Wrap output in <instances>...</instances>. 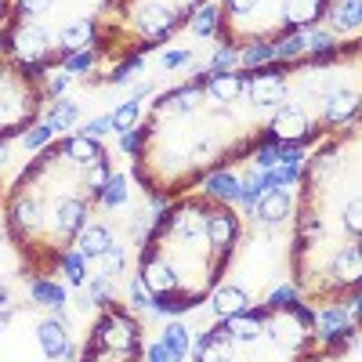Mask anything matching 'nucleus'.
<instances>
[{
	"instance_id": "obj_21",
	"label": "nucleus",
	"mask_w": 362,
	"mask_h": 362,
	"mask_svg": "<svg viewBox=\"0 0 362 362\" xmlns=\"http://www.w3.org/2000/svg\"><path fill=\"white\" fill-rule=\"evenodd\" d=\"M225 329H228V334H232L235 341H257V337L264 334V326H261L257 319H250L247 312H243V315H232Z\"/></svg>"
},
{
	"instance_id": "obj_25",
	"label": "nucleus",
	"mask_w": 362,
	"mask_h": 362,
	"mask_svg": "<svg viewBox=\"0 0 362 362\" xmlns=\"http://www.w3.org/2000/svg\"><path fill=\"white\" fill-rule=\"evenodd\" d=\"M206 189L214 192L218 199H228V203H235V199H239V181H235L232 174H214V177L206 181Z\"/></svg>"
},
{
	"instance_id": "obj_32",
	"label": "nucleus",
	"mask_w": 362,
	"mask_h": 362,
	"mask_svg": "<svg viewBox=\"0 0 362 362\" xmlns=\"http://www.w3.org/2000/svg\"><path fill=\"white\" fill-rule=\"evenodd\" d=\"M145 69V58L138 54V58H127V62L124 66H119L116 73H109V83H124V80H131L134 73H141Z\"/></svg>"
},
{
	"instance_id": "obj_43",
	"label": "nucleus",
	"mask_w": 362,
	"mask_h": 362,
	"mask_svg": "<svg viewBox=\"0 0 362 362\" xmlns=\"http://www.w3.org/2000/svg\"><path fill=\"white\" fill-rule=\"evenodd\" d=\"M51 134H54V131H51L47 124L37 127V131H29V134H25V148H40L44 141H51Z\"/></svg>"
},
{
	"instance_id": "obj_39",
	"label": "nucleus",
	"mask_w": 362,
	"mask_h": 362,
	"mask_svg": "<svg viewBox=\"0 0 362 362\" xmlns=\"http://www.w3.org/2000/svg\"><path fill=\"white\" fill-rule=\"evenodd\" d=\"M102 261H105V276H116V272H124V250H119V247H109V250L102 254Z\"/></svg>"
},
{
	"instance_id": "obj_9",
	"label": "nucleus",
	"mask_w": 362,
	"mask_h": 362,
	"mask_svg": "<svg viewBox=\"0 0 362 362\" xmlns=\"http://www.w3.org/2000/svg\"><path fill=\"white\" fill-rule=\"evenodd\" d=\"M37 341H40V351H44L47 358H58V355H62V348L69 344L66 326L58 322V319H47V322L37 326Z\"/></svg>"
},
{
	"instance_id": "obj_22",
	"label": "nucleus",
	"mask_w": 362,
	"mask_h": 362,
	"mask_svg": "<svg viewBox=\"0 0 362 362\" xmlns=\"http://www.w3.org/2000/svg\"><path fill=\"white\" fill-rule=\"evenodd\" d=\"M138 116H141V109H138V102L131 98V102H124L109 119H112V131H119V134H127V131H134L138 127Z\"/></svg>"
},
{
	"instance_id": "obj_10",
	"label": "nucleus",
	"mask_w": 362,
	"mask_h": 362,
	"mask_svg": "<svg viewBox=\"0 0 362 362\" xmlns=\"http://www.w3.org/2000/svg\"><path fill=\"white\" fill-rule=\"evenodd\" d=\"M109 247H116V243H112V232H109L105 225H87V228H80V254H83V257H102Z\"/></svg>"
},
{
	"instance_id": "obj_55",
	"label": "nucleus",
	"mask_w": 362,
	"mask_h": 362,
	"mask_svg": "<svg viewBox=\"0 0 362 362\" xmlns=\"http://www.w3.org/2000/svg\"><path fill=\"white\" fill-rule=\"evenodd\" d=\"M0 308H8V286L0 283Z\"/></svg>"
},
{
	"instance_id": "obj_41",
	"label": "nucleus",
	"mask_w": 362,
	"mask_h": 362,
	"mask_svg": "<svg viewBox=\"0 0 362 362\" xmlns=\"http://www.w3.org/2000/svg\"><path fill=\"white\" fill-rule=\"evenodd\" d=\"M112 131V119L109 116H98V119H90V124L80 131V134H87V138H102V134H109Z\"/></svg>"
},
{
	"instance_id": "obj_47",
	"label": "nucleus",
	"mask_w": 362,
	"mask_h": 362,
	"mask_svg": "<svg viewBox=\"0 0 362 362\" xmlns=\"http://www.w3.org/2000/svg\"><path fill=\"white\" fill-rule=\"evenodd\" d=\"M279 156H276V145H261V153H257V167L268 170V167H276Z\"/></svg>"
},
{
	"instance_id": "obj_16",
	"label": "nucleus",
	"mask_w": 362,
	"mask_h": 362,
	"mask_svg": "<svg viewBox=\"0 0 362 362\" xmlns=\"http://www.w3.org/2000/svg\"><path fill=\"white\" fill-rule=\"evenodd\" d=\"M163 351H167V358L170 362H181V358H185L189 355V334H185V326H181V322H170L167 329H163Z\"/></svg>"
},
{
	"instance_id": "obj_57",
	"label": "nucleus",
	"mask_w": 362,
	"mask_h": 362,
	"mask_svg": "<svg viewBox=\"0 0 362 362\" xmlns=\"http://www.w3.org/2000/svg\"><path fill=\"white\" fill-rule=\"evenodd\" d=\"M0 47H4V37H0Z\"/></svg>"
},
{
	"instance_id": "obj_29",
	"label": "nucleus",
	"mask_w": 362,
	"mask_h": 362,
	"mask_svg": "<svg viewBox=\"0 0 362 362\" xmlns=\"http://www.w3.org/2000/svg\"><path fill=\"white\" fill-rule=\"evenodd\" d=\"M203 225H206V221H203V214H199V210H181V218H177L174 232H177L181 239H196Z\"/></svg>"
},
{
	"instance_id": "obj_24",
	"label": "nucleus",
	"mask_w": 362,
	"mask_h": 362,
	"mask_svg": "<svg viewBox=\"0 0 362 362\" xmlns=\"http://www.w3.org/2000/svg\"><path fill=\"white\" fill-rule=\"evenodd\" d=\"M102 203L105 206H124L127 203V177L124 174H109L105 189H102Z\"/></svg>"
},
{
	"instance_id": "obj_36",
	"label": "nucleus",
	"mask_w": 362,
	"mask_h": 362,
	"mask_svg": "<svg viewBox=\"0 0 362 362\" xmlns=\"http://www.w3.org/2000/svg\"><path fill=\"white\" fill-rule=\"evenodd\" d=\"M18 116V98L11 90H0V124H8V119Z\"/></svg>"
},
{
	"instance_id": "obj_49",
	"label": "nucleus",
	"mask_w": 362,
	"mask_h": 362,
	"mask_svg": "<svg viewBox=\"0 0 362 362\" xmlns=\"http://www.w3.org/2000/svg\"><path fill=\"white\" fill-rule=\"evenodd\" d=\"M66 83H69V76H66V73H58V76L47 83V95H62V90H66Z\"/></svg>"
},
{
	"instance_id": "obj_14",
	"label": "nucleus",
	"mask_w": 362,
	"mask_h": 362,
	"mask_svg": "<svg viewBox=\"0 0 362 362\" xmlns=\"http://www.w3.org/2000/svg\"><path fill=\"white\" fill-rule=\"evenodd\" d=\"M358 109V98H355V90H334L326 102V119L329 124H344V119H351Z\"/></svg>"
},
{
	"instance_id": "obj_48",
	"label": "nucleus",
	"mask_w": 362,
	"mask_h": 362,
	"mask_svg": "<svg viewBox=\"0 0 362 362\" xmlns=\"http://www.w3.org/2000/svg\"><path fill=\"white\" fill-rule=\"evenodd\" d=\"M189 62V51H163V69H177Z\"/></svg>"
},
{
	"instance_id": "obj_45",
	"label": "nucleus",
	"mask_w": 362,
	"mask_h": 362,
	"mask_svg": "<svg viewBox=\"0 0 362 362\" xmlns=\"http://www.w3.org/2000/svg\"><path fill=\"white\" fill-rule=\"evenodd\" d=\"M232 62H235V51H232V47H221V51L214 54V62H210V66H214L218 73H228Z\"/></svg>"
},
{
	"instance_id": "obj_5",
	"label": "nucleus",
	"mask_w": 362,
	"mask_h": 362,
	"mask_svg": "<svg viewBox=\"0 0 362 362\" xmlns=\"http://www.w3.org/2000/svg\"><path fill=\"white\" fill-rule=\"evenodd\" d=\"M174 22H177V11L174 8H163V4H153V8H145L138 15V29H141L148 40H160Z\"/></svg>"
},
{
	"instance_id": "obj_1",
	"label": "nucleus",
	"mask_w": 362,
	"mask_h": 362,
	"mask_svg": "<svg viewBox=\"0 0 362 362\" xmlns=\"http://www.w3.org/2000/svg\"><path fill=\"white\" fill-rule=\"evenodd\" d=\"M15 51L25 58V62H40V58L47 54V33H44V25L22 22V29L15 33Z\"/></svg>"
},
{
	"instance_id": "obj_53",
	"label": "nucleus",
	"mask_w": 362,
	"mask_h": 362,
	"mask_svg": "<svg viewBox=\"0 0 362 362\" xmlns=\"http://www.w3.org/2000/svg\"><path fill=\"white\" fill-rule=\"evenodd\" d=\"M11 319H15V312H11V308H0V334H4V329L11 326Z\"/></svg>"
},
{
	"instance_id": "obj_13",
	"label": "nucleus",
	"mask_w": 362,
	"mask_h": 362,
	"mask_svg": "<svg viewBox=\"0 0 362 362\" xmlns=\"http://www.w3.org/2000/svg\"><path fill=\"white\" fill-rule=\"evenodd\" d=\"M247 305H250V297L239 290V286H221L218 293H214V312L221 315V319H232V315H243L247 312Z\"/></svg>"
},
{
	"instance_id": "obj_37",
	"label": "nucleus",
	"mask_w": 362,
	"mask_h": 362,
	"mask_svg": "<svg viewBox=\"0 0 362 362\" xmlns=\"http://www.w3.org/2000/svg\"><path fill=\"white\" fill-rule=\"evenodd\" d=\"M109 297H112V283H109V276H98L95 283H90V300H95V305H105Z\"/></svg>"
},
{
	"instance_id": "obj_11",
	"label": "nucleus",
	"mask_w": 362,
	"mask_h": 362,
	"mask_svg": "<svg viewBox=\"0 0 362 362\" xmlns=\"http://www.w3.org/2000/svg\"><path fill=\"white\" fill-rule=\"evenodd\" d=\"M83 221H87V203L83 199H62L58 203V210H54V225L62 228V232H80L83 228Z\"/></svg>"
},
{
	"instance_id": "obj_15",
	"label": "nucleus",
	"mask_w": 362,
	"mask_h": 362,
	"mask_svg": "<svg viewBox=\"0 0 362 362\" xmlns=\"http://www.w3.org/2000/svg\"><path fill=\"white\" fill-rule=\"evenodd\" d=\"M62 153L69 156V160H76V163H95V160H102V148H98V141L95 138H87V134H73L66 145H62Z\"/></svg>"
},
{
	"instance_id": "obj_33",
	"label": "nucleus",
	"mask_w": 362,
	"mask_h": 362,
	"mask_svg": "<svg viewBox=\"0 0 362 362\" xmlns=\"http://www.w3.org/2000/svg\"><path fill=\"white\" fill-rule=\"evenodd\" d=\"M105 181H109V163L105 160L87 163V185L90 189H105Z\"/></svg>"
},
{
	"instance_id": "obj_26",
	"label": "nucleus",
	"mask_w": 362,
	"mask_h": 362,
	"mask_svg": "<svg viewBox=\"0 0 362 362\" xmlns=\"http://www.w3.org/2000/svg\"><path fill=\"white\" fill-rule=\"evenodd\" d=\"M315 15H319L315 0H286V22H293V25H305V22H312Z\"/></svg>"
},
{
	"instance_id": "obj_54",
	"label": "nucleus",
	"mask_w": 362,
	"mask_h": 362,
	"mask_svg": "<svg viewBox=\"0 0 362 362\" xmlns=\"http://www.w3.org/2000/svg\"><path fill=\"white\" fill-rule=\"evenodd\" d=\"M148 90H153V83H141V87H134V102H138V98H145Z\"/></svg>"
},
{
	"instance_id": "obj_12",
	"label": "nucleus",
	"mask_w": 362,
	"mask_h": 362,
	"mask_svg": "<svg viewBox=\"0 0 362 362\" xmlns=\"http://www.w3.org/2000/svg\"><path fill=\"white\" fill-rule=\"evenodd\" d=\"M250 83V80H247ZM283 76H254V105L268 109V105H283Z\"/></svg>"
},
{
	"instance_id": "obj_56",
	"label": "nucleus",
	"mask_w": 362,
	"mask_h": 362,
	"mask_svg": "<svg viewBox=\"0 0 362 362\" xmlns=\"http://www.w3.org/2000/svg\"><path fill=\"white\" fill-rule=\"evenodd\" d=\"M0 163H8V148L4 145H0Z\"/></svg>"
},
{
	"instance_id": "obj_2",
	"label": "nucleus",
	"mask_w": 362,
	"mask_h": 362,
	"mask_svg": "<svg viewBox=\"0 0 362 362\" xmlns=\"http://www.w3.org/2000/svg\"><path fill=\"white\" fill-rule=\"evenodd\" d=\"M134 326L124 322V319H102L98 322V341L109 348V351H131L134 348Z\"/></svg>"
},
{
	"instance_id": "obj_50",
	"label": "nucleus",
	"mask_w": 362,
	"mask_h": 362,
	"mask_svg": "<svg viewBox=\"0 0 362 362\" xmlns=\"http://www.w3.org/2000/svg\"><path fill=\"white\" fill-rule=\"evenodd\" d=\"M124 153H131V156L138 153V134H134V131H127V134H124Z\"/></svg>"
},
{
	"instance_id": "obj_28",
	"label": "nucleus",
	"mask_w": 362,
	"mask_h": 362,
	"mask_svg": "<svg viewBox=\"0 0 362 362\" xmlns=\"http://www.w3.org/2000/svg\"><path fill=\"white\" fill-rule=\"evenodd\" d=\"M90 66H95V51H90V47H83V51H69V54H66V62H62L66 76H80V73H87Z\"/></svg>"
},
{
	"instance_id": "obj_44",
	"label": "nucleus",
	"mask_w": 362,
	"mask_h": 362,
	"mask_svg": "<svg viewBox=\"0 0 362 362\" xmlns=\"http://www.w3.org/2000/svg\"><path fill=\"white\" fill-rule=\"evenodd\" d=\"M47 4H51V0H18V11L25 18H37L40 11H47Z\"/></svg>"
},
{
	"instance_id": "obj_6",
	"label": "nucleus",
	"mask_w": 362,
	"mask_h": 362,
	"mask_svg": "<svg viewBox=\"0 0 362 362\" xmlns=\"http://www.w3.org/2000/svg\"><path fill=\"white\" fill-rule=\"evenodd\" d=\"M254 206H257V221H264V225H279V221L290 214V196H286L283 189H268Z\"/></svg>"
},
{
	"instance_id": "obj_20",
	"label": "nucleus",
	"mask_w": 362,
	"mask_h": 362,
	"mask_svg": "<svg viewBox=\"0 0 362 362\" xmlns=\"http://www.w3.org/2000/svg\"><path fill=\"white\" fill-rule=\"evenodd\" d=\"M76 119H80V105L76 102H54L51 116H47V127L51 131H69Z\"/></svg>"
},
{
	"instance_id": "obj_51",
	"label": "nucleus",
	"mask_w": 362,
	"mask_h": 362,
	"mask_svg": "<svg viewBox=\"0 0 362 362\" xmlns=\"http://www.w3.org/2000/svg\"><path fill=\"white\" fill-rule=\"evenodd\" d=\"M148 362H170L167 351H163V344H153V348H148Z\"/></svg>"
},
{
	"instance_id": "obj_27",
	"label": "nucleus",
	"mask_w": 362,
	"mask_h": 362,
	"mask_svg": "<svg viewBox=\"0 0 362 362\" xmlns=\"http://www.w3.org/2000/svg\"><path fill=\"white\" fill-rule=\"evenodd\" d=\"M315 322H319V329L322 334H344L348 329V312L344 308H329V312H322V315H315Z\"/></svg>"
},
{
	"instance_id": "obj_4",
	"label": "nucleus",
	"mask_w": 362,
	"mask_h": 362,
	"mask_svg": "<svg viewBox=\"0 0 362 362\" xmlns=\"http://www.w3.org/2000/svg\"><path fill=\"white\" fill-rule=\"evenodd\" d=\"M272 134H276V138H286V141H300V138L308 134V116H305V109L283 105L279 116H276V127H272Z\"/></svg>"
},
{
	"instance_id": "obj_23",
	"label": "nucleus",
	"mask_w": 362,
	"mask_h": 362,
	"mask_svg": "<svg viewBox=\"0 0 362 362\" xmlns=\"http://www.w3.org/2000/svg\"><path fill=\"white\" fill-rule=\"evenodd\" d=\"M33 300L37 305H47V308H58V305H66V290L58 283L40 279V283H33Z\"/></svg>"
},
{
	"instance_id": "obj_18",
	"label": "nucleus",
	"mask_w": 362,
	"mask_h": 362,
	"mask_svg": "<svg viewBox=\"0 0 362 362\" xmlns=\"http://www.w3.org/2000/svg\"><path fill=\"white\" fill-rule=\"evenodd\" d=\"M90 33H95V25H90L87 18L83 22H69L62 33H58V44H62L66 51H83L87 40H90Z\"/></svg>"
},
{
	"instance_id": "obj_17",
	"label": "nucleus",
	"mask_w": 362,
	"mask_h": 362,
	"mask_svg": "<svg viewBox=\"0 0 362 362\" xmlns=\"http://www.w3.org/2000/svg\"><path fill=\"white\" fill-rule=\"evenodd\" d=\"M206 235H210V243H214V247H228L232 243V239H235V221H232L228 210H221V214H214L206 221Z\"/></svg>"
},
{
	"instance_id": "obj_52",
	"label": "nucleus",
	"mask_w": 362,
	"mask_h": 362,
	"mask_svg": "<svg viewBox=\"0 0 362 362\" xmlns=\"http://www.w3.org/2000/svg\"><path fill=\"white\" fill-rule=\"evenodd\" d=\"M254 4H257V0H228L232 11H254Z\"/></svg>"
},
{
	"instance_id": "obj_19",
	"label": "nucleus",
	"mask_w": 362,
	"mask_h": 362,
	"mask_svg": "<svg viewBox=\"0 0 362 362\" xmlns=\"http://www.w3.org/2000/svg\"><path fill=\"white\" fill-rule=\"evenodd\" d=\"M358 18H362V11H358V0H337L334 11H329V22H334L337 29H344V33L358 29Z\"/></svg>"
},
{
	"instance_id": "obj_3",
	"label": "nucleus",
	"mask_w": 362,
	"mask_h": 362,
	"mask_svg": "<svg viewBox=\"0 0 362 362\" xmlns=\"http://www.w3.org/2000/svg\"><path fill=\"white\" fill-rule=\"evenodd\" d=\"M141 283L148 286V293H170L177 286V276L167 261H156L153 254H145V268H141Z\"/></svg>"
},
{
	"instance_id": "obj_40",
	"label": "nucleus",
	"mask_w": 362,
	"mask_h": 362,
	"mask_svg": "<svg viewBox=\"0 0 362 362\" xmlns=\"http://www.w3.org/2000/svg\"><path fill=\"white\" fill-rule=\"evenodd\" d=\"M131 300H134V308H148L153 305V297H148V286L141 279H131Z\"/></svg>"
},
{
	"instance_id": "obj_30",
	"label": "nucleus",
	"mask_w": 362,
	"mask_h": 362,
	"mask_svg": "<svg viewBox=\"0 0 362 362\" xmlns=\"http://www.w3.org/2000/svg\"><path fill=\"white\" fill-rule=\"evenodd\" d=\"M62 268H66V276H69V283H87V257L80 254V250H73V254H66V261H62Z\"/></svg>"
},
{
	"instance_id": "obj_34",
	"label": "nucleus",
	"mask_w": 362,
	"mask_h": 362,
	"mask_svg": "<svg viewBox=\"0 0 362 362\" xmlns=\"http://www.w3.org/2000/svg\"><path fill=\"white\" fill-rule=\"evenodd\" d=\"M293 305H297V293L290 286H276L268 297V308H293Z\"/></svg>"
},
{
	"instance_id": "obj_46",
	"label": "nucleus",
	"mask_w": 362,
	"mask_h": 362,
	"mask_svg": "<svg viewBox=\"0 0 362 362\" xmlns=\"http://www.w3.org/2000/svg\"><path fill=\"white\" fill-rule=\"evenodd\" d=\"M344 221H348V232H351V235H358V228H362V218H358V199H351V203H348Z\"/></svg>"
},
{
	"instance_id": "obj_38",
	"label": "nucleus",
	"mask_w": 362,
	"mask_h": 362,
	"mask_svg": "<svg viewBox=\"0 0 362 362\" xmlns=\"http://www.w3.org/2000/svg\"><path fill=\"white\" fill-rule=\"evenodd\" d=\"M268 58H272V47L268 44H254V47H247L243 51V62L254 69V66H261V62H268Z\"/></svg>"
},
{
	"instance_id": "obj_7",
	"label": "nucleus",
	"mask_w": 362,
	"mask_h": 362,
	"mask_svg": "<svg viewBox=\"0 0 362 362\" xmlns=\"http://www.w3.org/2000/svg\"><path fill=\"white\" fill-rule=\"evenodd\" d=\"M206 90H210V98L214 102H235L239 95L247 90V76H235V73H214L206 80Z\"/></svg>"
},
{
	"instance_id": "obj_8",
	"label": "nucleus",
	"mask_w": 362,
	"mask_h": 362,
	"mask_svg": "<svg viewBox=\"0 0 362 362\" xmlns=\"http://www.w3.org/2000/svg\"><path fill=\"white\" fill-rule=\"evenodd\" d=\"M196 362H232V348L225 341V329H214V334H203L196 341Z\"/></svg>"
},
{
	"instance_id": "obj_31",
	"label": "nucleus",
	"mask_w": 362,
	"mask_h": 362,
	"mask_svg": "<svg viewBox=\"0 0 362 362\" xmlns=\"http://www.w3.org/2000/svg\"><path fill=\"white\" fill-rule=\"evenodd\" d=\"M214 25H218V8L206 4V8H199V15L192 18V33H196V37H210V33H214Z\"/></svg>"
},
{
	"instance_id": "obj_35",
	"label": "nucleus",
	"mask_w": 362,
	"mask_h": 362,
	"mask_svg": "<svg viewBox=\"0 0 362 362\" xmlns=\"http://www.w3.org/2000/svg\"><path fill=\"white\" fill-rule=\"evenodd\" d=\"M300 51H305V37H290V40L272 47V54H279V58H297Z\"/></svg>"
},
{
	"instance_id": "obj_42",
	"label": "nucleus",
	"mask_w": 362,
	"mask_h": 362,
	"mask_svg": "<svg viewBox=\"0 0 362 362\" xmlns=\"http://www.w3.org/2000/svg\"><path fill=\"white\" fill-rule=\"evenodd\" d=\"M276 156H279V163H300L305 160V148L300 145H276Z\"/></svg>"
}]
</instances>
